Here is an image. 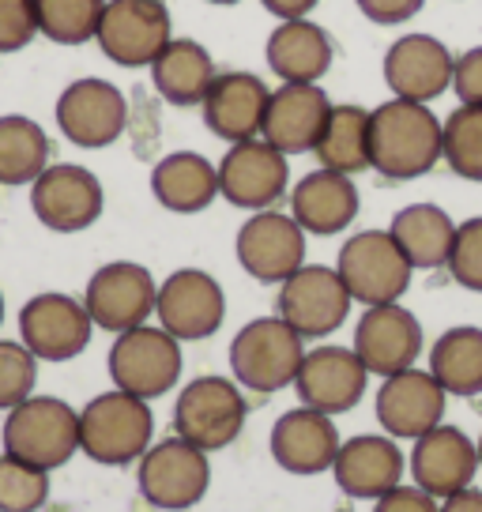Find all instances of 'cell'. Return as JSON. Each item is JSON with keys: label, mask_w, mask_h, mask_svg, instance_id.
<instances>
[{"label": "cell", "mask_w": 482, "mask_h": 512, "mask_svg": "<svg viewBox=\"0 0 482 512\" xmlns=\"http://www.w3.org/2000/svg\"><path fill=\"white\" fill-rule=\"evenodd\" d=\"M441 162V117L422 102L388 98L370 110V170L388 181H415Z\"/></svg>", "instance_id": "obj_1"}, {"label": "cell", "mask_w": 482, "mask_h": 512, "mask_svg": "<svg viewBox=\"0 0 482 512\" xmlns=\"http://www.w3.org/2000/svg\"><path fill=\"white\" fill-rule=\"evenodd\" d=\"M155 415L151 403L110 388L80 407V452L102 467L140 464L147 448L155 445Z\"/></svg>", "instance_id": "obj_2"}, {"label": "cell", "mask_w": 482, "mask_h": 512, "mask_svg": "<svg viewBox=\"0 0 482 512\" xmlns=\"http://www.w3.org/2000/svg\"><path fill=\"white\" fill-rule=\"evenodd\" d=\"M0 445L38 471H57L80 452V411L57 396H31L4 415Z\"/></svg>", "instance_id": "obj_3"}, {"label": "cell", "mask_w": 482, "mask_h": 512, "mask_svg": "<svg viewBox=\"0 0 482 512\" xmlns=\"http://www.w3.org/2000/svg\"><path fill=\"white\" fill-rule=\"evenodd\" d=\"M302 358H306V339L279 313L241 324V332L230 339V377L257 396L294 388Z\"/></svg>", "instance_id": "obj_4"}, {"label": "cell", "mask_w": 482, "mask_h": 512, "mask_svg": "<svg viewBox=\"0 0 482 512\" xmlns=\"http://www.w3.org/2000/svg\"><path fill=\"white\" fill-rule=\"evenodd\" d=\"M106 366H110L113 388L151 403L177 388L181 369H185V354H181V343L166 328L140 324V328L113 336Z\"/></svg>", "instance_id": "obj_5"}, {"label": "cell", "mask_w": 482, "mask_h": 512, "mask_svg": "<svg viewBox=\"0 0 482 512\" xmlns=\"http://www.w3.org/2000/svg\"><path fill=\"white\" fill-rule=\"evenodd\" d=\"M136 486L151 509L189 512L204 501L211 486V460L204 448L189 445L185 437L155 441L136 464Z\"/></svg>", "instance_id": "obj_6"}, {"label": "cell", "mask_w": 482, "mask_h": 512, "mask_svg": "<svg viewBox=\"0 0 482 512\" xmlns=\"http://www.w3.org/2000/svg\"><path fill=\"white\" fill-rule=\"evenodd\" d=\"M249 403L234 377H196L174 403V433L204 452H223L241 437Z\"/></svg>", "instance_id": "obj_7"}, {"label": "cell", "mask_w": 482, "mask_h": 512, "mask_svg": "<svg viewBox=\"0 0 482 512\" xmlns=\"http://www.w3.org/2000/svg\"><path fill=\"white\" fill-rule=\"evenodd\" d=\"M336 272L354 302L388 305L407 294L415 268L407 264L388 230H362L339 245Z\"/></svg>", "instance_id": "obj_8"}, {"label": "cell", "mask_w": 482, "mask_h": 512, "mask_svg": "<svg viewBox=\"0 0 482 512\" xmlns=\"http://www.w3.org/2000/svg\"><path fill=\"white\" fill-rule=\"evenodd\" d=\"M174 38V19L162 0H106L98 19V49L121 68H151Z\"/></svg>", "instance_id": "obj_9"}, {"label": "cell", "mask_w": 482, "mask_h": 512, "mask_svg": "<svg viewBox=\"0 0 482 512\" xmlns=\"http://www.w3.org/2000/svg\"><path fill=\"white\" fill-rule=\"evenodd\" d=\"M91 336H95V320L83 298L46 290L19 309V343L38 362H72L87 351Z\"/></svg>", "instance_id": "obj_10"}, {"label": "cell", "mask_w": 482, "mask_h": 512, "mask_svg": "<svg viewBox=\"0 0 482 512\" xmlns=\"http://www.w3.org/2000/svg\"><path fill=\"white\" fill-rule=\"evenodd\" d=\"M155 298H159V283L136 260H113L102 264L83 290V305L95 320V328L121 336L129 328L151 324L155 317Z\"/></svg>", "instance_id": "obj_11"}, {"label": "cell", "mask_w": 482, "mask_h": 512, "mask_svg": "<svg viewBox=\"0 0 482 512\" xmlns=\"http://www.w3.org/2000/svg\"><path fill=\"white\" fill-rule=\"evenodd\" d=\"M102 208H106L102 181L76 162H49L31 185L34 219L53 234H80L102 219Z\"/></svg>", "instance_id": "obj_12"}, {"label": "cell", "mask_w": 482, "mask_h": 512, "mask_svg": "<svg viewBox=\"0 0 482 512\" xmlns=\"http://www.w3.org/2000/svg\"><path fill=\"white\" fill-rule=\"evenodd\" d=\"M351 305L354 298L343 287L336 264H302L287 283H279V317L306 343L339 332L351 317Z\"/></svg>", "instance_id": "obj_13"}, {"label": "cell", "mask_w": 482, "mask_h": 512, "mask_svg": "<svg viewBox=\"0 0 482 512\" xmlns=\"http://www.w3.org/2000/svg\"><path fill=\"white\" fill-rule=\"evenodd\" d=\"M155 320L177 343L215 336L226 320L223 283L204 268H177L159 283Z\"/></svg>", "instance_id": "obj_14"}, {"label": "cell", "mask_w": 482, "mask_h": 512, "mask_svg": "<svg viewBox=\"0 0 482 512\" xmlns=\"http://www.w3.org/2000/svg\"><path fill=\"white\" fill-rule=\"evenodd\" d=\"M219 196L241 211H268L290 192V162L268 140L230 144L219 162Z\"/></svg>", "instance_id": "obj_15"}, {"label": "cell", "mask_w": 482, "mask_h": 512, "mask_svg": "<svg viewBox=\"0 0 482 512\" xmlns=\"http://www.w3.org/2000/svg\"><path fill=\"white\" fill-rule=\"evenodd\" d=\"M57 128L68 144L83 147V151L110 147L129 128V98L110 80L83 76V80L68 83L57 98Z\"/></svg>", "instance_id": "obj_16"}, {"label": "cell", "mask_w": 482, "mask_h": 512, "mask_svg": "<svg viewBox=\"0 0 482 512\" xmlns=\"http://www.w3.org/2000/svg\"><path fill=\"white\" fill-rule=\"evenodd\" d=\"M306 241L309 234L290 219V211H253L238 230L234 253L245 275H253L257 283L279 287L290 275L306 264Z\"/></svg>", "instance_id": "obj_17"}, {"label": "cell", "mask_w": 482, "mask_h": 512, "mask_svg": "<svg viewBox=\"0 0 482 512\" xmlns=\"http://www.w3.org/2000/svg\"><path fill=\"white\" fill-rule=\"evenodd\" d=\"M366 388H370V369L362 366L354 347H336V343L309 347L294 377L298 403L332 418L354 411L366 396Z\"/></svg>", "instance_id": "obj_18"}, {"label": "cell", "mask_w": 482, "mask_h": 512, "mask_svg": "<svg viewBox=\"0 0 482 512\" xmlns=\"http://www.w3.org/2000/svg\"><path fill=\"white\" fill-rule=\"evenodd\" d=\"M445 407H449V392L434 381L430 369L418 366L385 377L373 400L381 433H388L392 441H418L422 433L445 422Z\"/></svg>", "instance_id": "obj_19"}, {"label": "cell", "mask_w": 482, "mask_h": 512, "mask_svg": "<svg viewBox=\"0 0 482 512\" xmlns=\"http://www.w3.org/2000/svg\"><path fill=\"white\" fill-rule=\"evenodd\" d=\"M351 347L362 358V366L370 369V377L385 381L392 373L418 366V358H422V324L400 302L366 305L358 324H354Z\"/></svg>", "instance_id": "obj_20"}, {"label": "cell", "mask_w": 482, "mask_h": 512, "mask_svg": "<svg viewBox=\"0 0 482 512\" xmlns=\"http://www.w3.org/2000/svg\"><path fill=\"white\" fill-rule=\"evenodd\" d=\"M407 471H411V482H415L418 490H426L437 501H445V497L475 486V475L482 471L479 445L460 426L441 422L430 433H422L418 441H411Z\"/></svg>", "instance_id": "obj_21"}, {"label": "cell", "mask_w": 482, "mask_h": 512, "mask_svg": "<svg viewBox=\"0 0 482 512\" xmlns=\"http://www.w3.org/2000/svg\"><path fill=\"white\" fill-rule=\"evenodd\" d=\"M452 64L456 57L437 34H403L388 46L381 72L392 98L430 106L434 98L452 91Z\"/></svg>", "instance_id": "obj_22"}, {"label": "cell", "mask_w": 482, "mask_h": 512, "mask_svg": "<svg viewBox=\"0 0 482 512\" xmlns=\"http://www.w3.org/2000/svg\"><path fill=\"white\" fill-rule=\"evenodd\" d=\"M339 445H343V437L336 430V418L321 415L313 407H302V403L275 418L272 437H268L272 460L298 479H313V475L332 471Z\"/></svg>", "instance_id": "obj_23"}, {"label": "cell", "mask_w": 482, "mask_h": 512, "mask_svg": "<svg viewBox=\"0 0 482 512\" xmlns=\"http://www.w3.org/2000/svg\"><path fill=\"white\" fill-rule=\"evenodd\" d=\"M403 471H407V456L388 433H358L339 445L332 479L351 501H377L400 486Z\"/></svg>", "instance_id": "obj_24"}, {"label": "cell", "mask_w": 482, "mask_h": 512, "mask_svg": "<svg viewBox=\"0 0 482 512\" xmlns=\"http://www.w3.org/2000/svg\"><path fill=\"white\" fill-rule=\"evenodd\" d=\"M268 95H272V87L260 80L257 72H219L211 91L200 102L204 125L223 144L257 140L260 128H264Z\"/></svg>", "instance_id": "obj_25"}, {"label": "cell", "mask_w": 482, "mask_h": 512, "mask_svg": "<svg viewBox=\"0 0 482 512\" xmlns=\"http://www.w3.org/2000/svg\"><path fill=\"white\" fill-rule=\"evenodd\" d=\"M328 110H332V98L321 83H279L268 95L260 140L279 147L287 159L290 155H306L321 136Z\"/></svg>", "instance_id": "obj_26"}, {"label": "cell", "mask_w": 482, "mask_h": 512, "mask_svg": "<svg viewBox=\"0 0 482 512\" xmlns=\"http://www.w3.org/2000/svg\"><path fill=\"white\" fill-rule=\"evenodd\" d=\"M358 208H362V196H358L354 177L336 174V170L317 166L313 174L290 185V219L313 238L343 234L358 219Z\"/></svg>", "instance_id": "obj_27"}, {"label": "cell", "mask_w": 482, "mask_h": 512, "mask_svg": "<svg viewBox=\"0 0 482 512\" xmlns=\"http://www.w3.org/2000/svg\"><path fill=\"white\" fill-rule=\"evenodd\" d=\"M264 57L279 83H321L336 61V46L313 19H279L264 42Z\"/></svg>", "instance_id": "obj_28"}, {"label": "cell", "mask_w": 482, "mask_h": 512, "mask_svg": "<svg viewBox=\"0 0 482 512\" xmlns=\"http://www.w3.org/2000/svg\"><path fill=\"white\" fill-rule=\"evenodd\" d=\"M151 196L174 215H200L219 200V166L200 151H170L151 170Z\"/></svg>", "instance_id": "obj_29"}, {"label": "cell", "mask_w": 482, "mask_h": 512, "mask_svg": "<svg viewBox=\"0 0 482 512\" xmlns=\"http://www.w3.org/2000/svg\"><path fill=\"white\" fill-rule=\"evenodd\" d=\"M219 76L215 57L208 46H200L196 38H170L166 49L151 61V83L170 106H200L211 83Z\"/></svg>", "instance_id": "obj_30"}, {"label": "cell", "mask_w": 482, "mask_h": 512, "mask_svg": "<svg viewBox=\"0 0 482 512\" xmlns=\"http://www.w3.org/2000/svg\"><path fill=\"white\" fill-rule=\"evenodd\" d=\"M388 234L407 256L415 272H437L449 264L452 241H456V223L445 208L437 204H407L392 215Z\"/></svg>", "instance_id": "obj_31"}, {"label": "cell", "mask_w": 482, "mask_h": 512, "mask_svg": "<svg viewBox=\"0 0 482 512\" xmlns=\"http://www.w3.org/2000/svg\"><path fill=\"white\" fill-rule=\"evenodd\" d=\"M313 155L324 170L347 177L370 170V110L354 102H332L321 136L313 144Z\"/></svg>", "instance_id": "obj_32"}, {"label": "cell", "mask_w": 482, "mask_h": 512, "mask_svg": "<svg viewBox=\"0 0 482 512\" xmlns=\"http://www.w3.org/2000/svg\"><path fill=\"white\" fill-rule=\"evenodd\" d=\"M430 373L449 396H482V328L456 324L430 347Z\"/></svg>", "instance_id": "obj_33"}, {"label": "cell", "mask_w": 482, "mask_h": 512, "mask_svg": "<svg viewBox=\"0 0 482 512\" xmlns=\"http://www.w3.org/2000/svg\"><path fill=\"white\" fill-rule=\"evenodd\" d=\"M53 144L46 128L23 117V113H4L0 117V185H34L38 174L49 166Z\"/></svg>", "instance_id": "obj_34"}, {"label": "cell", "mask_w": 482, "mask_h": 512, "mask_svg": "<svg viewBox=\"0 0 482 512\" xmlns=\"http://www.w3.org/2000/svg\"><path fill=\"white\" fill-rule=\"evenodd\" d=\"M441 162L456 177L482 185V106H456L441 121Z\"/></svg>", "instance_id": "obj_35"}, {"label": "cell", "mask_w": 482, "mask_h": 512, "mask_svg": "<svg viewBox=\"0 0 482 512\" xmlns=\"http://www.w3.org/2000/svg\"><path fill=\"white\" fill-rule=\"evenodd\" d=\"M106 0H34L38 34H46L57 46H83L98 31Z\"/></svg>", "instance_id": "obj_36"}, {"label": "cell", "mask_w": 482, "mask_h": 512, "mask_svg": "<svg viewBox=\"0 0 482 512\" xmlns=\"http://www.w3.org/2000/svg\"><path fill=\"white\" fill-rule=\"evenodd\" d=\"M49 501V471L0 452V512H38Z\"/></svg>", "instance_id": "obj_37"}, {"label": "cell", "mask_w": 482, "mask_h": 512, "mask_svg": "<svg viewBox=\"0 0 482 512\" xmlns=\"http://www.w3.org/2000/svg\"><path fill=\"white\" fill-rule=\"evenodd\" d=\"M38 384V358L16 339H0V411L8 415L12 407L34 396Z\"/></svg>", "instance_id": "obj_38"}, {"label": "cell", "mask_w": 482, "mask_h": 512, "mask_svg": "<svg viewBox=\"0 0 482 512\" xmlns=\"http://www.w3.org/2000/svg\"><path fill=\"white\" fill-rule=\"evenodd\" d=\"M449 275L471 294H482V215L456 223V241L449 253Z\"/></svg>", "instance_id": "obj_39"}, {"label": "cell", "mask_w": 482, "mask_h": 512, "mask_svg": "<svg viewBox=\"0 0 482 512\" xmlns=\"http://www.w3.org/2000/svg\"><path fill=\"white\" fill-rule=\"evenodd\" d=\"M38 38L34 0H0V53H19Z\"/></svg>", "instance_id": "obj_40"}, {"label": "cell", "mask_w": 482, "mask_h": 512, "mask_svg": "<svg viewBox=\"0 0 482 512\" xmlns=\"http://www.w3.org/2000/svg\"><path fill=\"white\" fill-rule=\"evenodd\" d=\"M452 95L460 98V106H482V46H471L456 57Z\"/></svg>", "instance_id": "obj_41"}, {"label": "cell", "mask_w": 482, "mask_h": 512, "mask_svg": "<svg viewBox=\"0 0 482 512\" xmlns=\"http://www.w3.org/2000/svg\"><path fill=\"white\" fill-rule=\"evenodd\" d=\"M354 8L377 27H400L426 8V0H354Z\"/></svg>", "instance_id": "obj_42"}, {"label": "cell", "mask_w": 482, "mask_h": 512, "mask_svg": "<svg viewBox=\"0 0 482 512\" xmlns=\"http://www.w3.org/2000/svg\"><path fill=\"white\" fill-rule=\"evenodd\" d=\"M373 512H441V501L426 490H418L415 482H400L396 490L373 501Z\"/></svg>", "instance_id": "obj_43"}, {"label": "cell", "mask_w": 482, "mask_h": 512, "mask_svg": "<svg viewBox=\"0 0 482 512\" xmlns=\"http://www.w3.org/2000/svg\"><path fill=\"white\" fill-rule=\"evenodd\" d=\"M264 12L275 19H309V12L321 4V0H260Z\"/></svg>", "instance_id": "obj_44"}, {"label": "cell", "mask_w": 482, "mask_h": 512, "mask_svg": "<svg viewBox=\"0 0 482 512\" xmlns=\"http://www.w3.org/2000/svg\"><path fill=\"white\" fill-rule=\"evenodd\" d=\"M441 512H482V490L479 486H467L460 494H452L441 501Z\"/></svg>", "instance_id": "obj_45"}, {"label": "cell", "mask_w": 482, "mask_h": 512, "mask_svg": "<svg viewBox=\"0 0 482 512\" xmlns=\"http://www.w3.org/2000/svg\"><path fill=\"white\" fill-rule=\"evenodd\" d=\"M204 4H215V8H230V4H241V0H204Z\"/></svg>", "instance_id": "obj_46"}, {"label": "cell", "mask_w": 482, "mask_h": 512, "mask_svg": "<svg viewBox=\"0 0 482 512\" xmlns=\"http://www.w3.org/2000/svg\"><path fill=\"white\" fill-rule=\"evenodd\" d=\"M0 324H4V294H0Z\"/></svg>", "instance_id": "obj_47"}, {"label": "cell", "mask_w": 482, "mask_h": 512, "mask_svg": "<svg viewBox=\"0 0 482 512\" xmlns=\"http://www.w3.org/2000/svg\"><path fill=\"white\" fill-rule=\"evenodd\" d=\"M475 445H479V467H482V433H479V441H475Z\"/></svg>", "instance_id": "obj_48"}, {"label": "cell", "mask_w": 482, "mask_h": 512, "mask_svg": "<svg viewBox=\"0 0 482 512\" xmlns=\"http://www.w3.org/2000/svg\"><path fill=\"white\" fill-rule=\"evenodd\" d=\"M336 512H354V509H351V505H343V509H336Z\"/></svg>", "instance_id": "obj_49"}]
</instances>
